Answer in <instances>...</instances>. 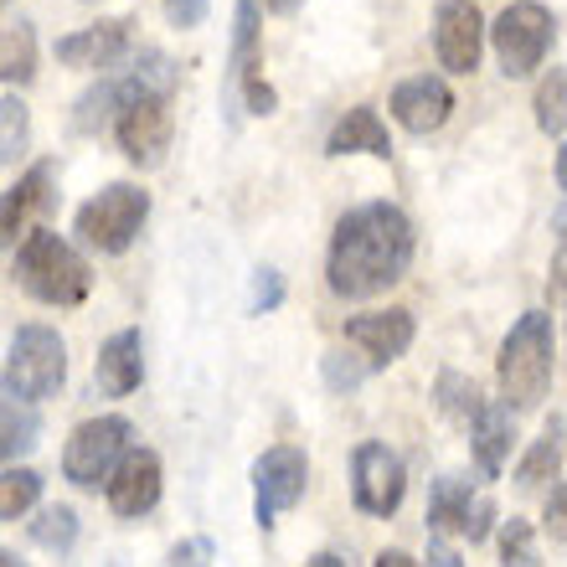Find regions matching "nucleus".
<instances>
[{"instance_id":"obj_1","label":"nucleus","mask_w":567,"mask_h":567,"mask_svg":"<svg viewBox=\"0 0 567 567\" xmlns=\"http://www.w3.org/2000/svg\"><path fill=\"white\" fill-rule=\"evenodd\" d=\"M419 248L413 217L398 202H361L336 223L326 254V284L341 299H372L408 274Z\"/></svg>"},{"instance_id":"obj_2","label":"nucleus","mask_w":567,"mask_h":567,"mask_svg":"<svg viewBox=\"0 0 567 567\" xmlns=\"http://www.w3.org/2000/svg\"><path fill=\"white\" fill-rule=\"evenodd\" d=\"M176 83H181L176 62L165 58L161 47H145V52H135L130 62H120L114 73H104L83 99H78L73 104V130L78 135H99V130H109L130 104L155 99V93H176Z\"/></svg>"},{"instance_id":"obj_3","label":"nucleus","mask_w":567,"mask_h":567,"mask_svg":"<svg viewBox=\"0 0 567 567\" xmlns=\"http://www.w3.org/2000/svg\"><path fill=\"white\" fill-rule=\"evenodd\" d=\"M495 382H501V403L511 413H532L542 408L547 388H553V315L526 310L501 341L495 357Z\"/></svg>"},{"instance_id":"obj_4","label":"nucleus","mask_w":567,"mask_h":567,"mask_svg":"<svg viewBox=\"0 0 567 567\" xmlns=\"http://www.w3.org/2000/svg\"><path fill=\"white\" fill-rule=\"evenodd\" d=\"M11 274L16 284L27 289L31 299H42V305H58V310H73L83 305L93 289V269L89 258L78 254L73 243L52 233V227H37L11 258Z\"/></svg>"},{"instance_id":"obj_5","label":"nucleus","mask_w":567,"mask_h":567,"mask_svg":"<svg viewBox=\"0 0 567 567\" xmlns=\"http://www.w3.org/2000/svg\"><path fill=\"white\" fill-rule=\"evenodd\" d=\"M274 109H279V93L264 78V11H258V0H238L233 52H227V73H223V114L227 124H238L243 114L269 120Z\"/></svg>"},{"instance_id":"obj_6","label":"nucleus","mask_w":567,"mask_h":567,"mask_svg":"<svg viewBox=\"0 0 567 567\" xmlns=\"http://www.w3.org/2000/svg\"><path fill=\"white\" fill-rule=\"evenodd\" d=\"M145 217H150V192L145 186H135V181H109L104 192L89 196V202L78 207L73 233H78L83 248H93V254L120 258V254L135 248Z\"/></svg>"},{"instance_id":"obj_7","label":"nucleus","mask_w":567,"mask_h":567,"mask_svg":"<svg viewBox=\"0 0 567 567\" xmlns=\"http://www.w3.org/2000/svg\"><path fill=\"white\" fill-rule=\"evenodd\" d=\"M135 454V423L124 413H99V419L78 423L62 444V480H73L78 491L109 485L114 470Z\"/></svg>"},{"instance_id":"obj_8","label":"nucleus","mask_w":567,"mask_h":567,"mask_svg":"<svg viewBox=\"0 0 567 567\" xmlns=\"http://www.w3.org/2000/svg\"><path fill=\"white\" fill-rule=\"evenodd\" d=\"M68 382V346L52 326H16L11 346H6V392L27 398V403H47L58 398Z\"/></svg>"},{"instance_id":"obj_9","label":"nucleus","mask_w":567,"mask_h":567,"mask_svg":"<svg viewBox=\"0 0 567 567\" xmlns=\"http://www.w3.org/2000/svg\"><path fill=\"white\" fill-rule=\"evenodd\" d=\"M557 42V16L542 6V0H516L506 11L495 16L491 27V47H495V62L506 78H532L547 62Z\"/></svg>"},{"instance_id":"obj_10","label":"nucleus","mask_w":567,"mask_h":567,"mask_svg":"<svg viewBox=\"0 0 567 567\" xmlns=\"http://www.w3.org/2000/svg\"><path fill=\"white\" fill-rule=\"evenodd\" d=\"M310 491V454L299 444H274L254 460V522L269 532L284 511H295Z\"/></svg>"},{"instance_id":"obj_11","label":"nucleus","mask_w":567,"mask_h":567,"mask_svg":"<svg viewBox=\"0 0 567 567\" xmlns=\"http://www.w3.org/2000/svg\"><path fill=\"white\" fill-rule=\"evenodd\" d=\"M403 495H408V470L398 460V449H388L382 439H367V444L351 449V501H357L361 516L388 522V516H398Z\"/></svg>"},{"instance_id":"obj_12","label":"nucleus","mask_w":567,"mask_h":567,"mask_svg":"<svg viewBox=\"0 0 567 567\" xmlns=\"http://www.w3.org/2000/svg\"><path fill=\"white\" fill-rule=\"evenodd\" d=\"M429 532H460L464 542H485L495 532V501L480 495L464 475H439L429 491Z\"/></svg>"},{"instance_id":"obj_13","label":"nucleus","mask_w":567,"mask_h":567,"mask_svg":"<svg viewBox=\"0 0 567 567\" xmlns=\"http://www.w3.org/2000/svg\"><path fill=\"white\" fill-rule=\"evenodd\" d=\"M114 135H120L124 161L140 165V171H155L165 165V150L176 135V109H171V93H155V99H140L114 120Z\"/></svg>"},{"instance_id":"obj_14","label":"nucleus","mask_w":567,"mask_h":567,"mask_svg":"<svg viewBox=\"0 0 567 567\" xmlns=\"http://www.w3.org/2000/svg\"><path fill=\"white\" fill-rule=\"evenodd\" d=\"M433 52L439 68L454 78H470L485 52V16L475 11V0H439L433 11Z\"/></svg>"},{"instance_id":"obj_15","label":"nucleus","mask_w":567,"mask_h":567,"mask_svg":"<svg viewBox=\"0 0 567 567\" xmlns=\"http://www.w3.org/2000/svg\"><path fill=\"white\" fill-rule=\"evenodd\" d=\"M130 42H135V21L130 16H109V21H93L83 31H68L58 37V62L62 68H89V73H114L124 58H130Z\"/></svg>"},{"instance_id":"obj_16","label":"nucleus","mask_w":567,"mask_h":567,"mask_svg":"<svg viewBox=\"0 0 567 567\" xmlns=\"http://www.w3.org/2000/svg\"><path fill=\"white\" fill-rule=\"evenodd\" d=\"M346 341L357 346L361 357H367V367H392V361L408 357V346H413V336H419V320H413V310H367V315H351L346 320Z\"/></svg>"},{"instance_id":"obj_17","label":"nucleus","mask_w":567,"mask_h":567,"mask_svg":"<svg viewBox=\"0 0 567 567\" xmlns=\"http://www.w3.org/2000/svg\"><path fill=\"white\" fill-rule=\"evenodd\" d=\"M388 114L403 124L408 135H433V130H444L449 114H454V89H449L439 73L403 78L388 99Z\"/></svg>"},{"instance_id":"obj_18","label":"nucleus","mask_w":567,"mask_h":567,"mask_svg":"<svg viewBox=\"0 0 567 567\" xmlns=\"http://www.w3.org/2000/svg\"><path fill=\"white\" fill-rule=\"evenodd\" d=\"M161 491H165V475H161V454H155V449H135V454L114 470V480L104 485L109 511L124 516V522L150 516V511L161 506Z\"/></svg>"},{"instance_id":"obj_19","label":"nucleus","mask_w":567,"mask_h":567,"mask_svg":"<svg viewBox=\"0 0 567 567\" xmlns=\"http://www.w3.org/2000/svg\"><path fill=\"white\" fill-rule=\"evenodd\" d=\"M52 202H58V165L37 161L27 176H16L11 192H6V207H0V233H6V243H11V248H21V243L37 233V227H31V217H37V212H47Z\"/></svg>"},{"instance_id":"obj_20","label":"nucleus","mask_w":567,"mask_h":567,"mask_svg":"<svg viewBox=\"0 0 567 567\" xmlns=\"http://www.w3.org/2000/svg\"><path fill=\"white\" fill-rule=\"evenodd\" d=\"M140 382H145V336L135 326H124L93 357V392L99 398H130V392H140Z\"/></svg>"},{"instance_id":"obj_21","label":"nucleus","mask_w":567,"mask_h":567,"mask_svg":"<svg viewBox=\"0 0 567 567\" xmlns=\"http://www.w3.org/2000/svg\"><path fill=\"white\" fill-rule=\"evenodd\" d=\"M326 155H330V161H341V155H372V161H392V135H388V124H382V114H377L372 104L346 109L341 120H336V130L326 135Z\"/></svg>"},{"instance_id":"obj_22","label":"nucleus","mask_w":567,"mask_h":567,"mask_svg":"<svg viewBox=\"0 0 567 567\" xmlns=\"http://www.w3.org/2000/svg\"><path fill=\"white\" fill-rule=\"evenodd\" d=\"M511 444H516V413L506 403H485L475 423H470V449H475V464L485 480H501L511 460Z\"/></svg>"},{"instance_id":"obj_23","label":"nucleus","mask_w":567,"mask_h":567,"mask_svg":"<svg viewBox=\"0 0 567 567\" xmlns=\"http://www.w3.org/2000/svg\"><path fill=\"white\" fill-rule=\"evenodd\" d=\"M563 464H567V423L557 419H547L542 423V433L532 439V449H526L522 460H516V491H542L547 480H557L563 475Z\"/></svg>"},{"instance_id":"obj_24","label":"nucleus","mask_w":567,"mask_h":567,"mask_svg":"<svg viewBox=\"0 0 567 567\" xmlns=\"http://www.w3.org/2000/svg\"><path fill=\"white\" fill-rule=\"evenodd\" d=\"M37 433H42L37 408H31L27 398H11V392H6V403H0V454H6V464L31 454V449H37Z\"/></svg>"},{"instance_id":"obj_25","label":"nucleus","mask_w":567,"mask_h":567,"mask_svg":"<svg viewBox=\"0 0 567 567\" xmlns=\"http://www.w3.org/2000/svg\"><path fill=\"white\" fill-rule=\"evenodd\" d=\"M433 398H439V413L454 423H470L485 413V398H480V382L464 372H439V382H433Z\"/></svg>"},{"instance_id":"obj_26","label":"nucleus","mask_w":567,"mask_h":567,"mask_svg":"<svg viewBox=\"0 0 567 567\" xmlns=\"http://www.w3.org/2000/svg\"><path fill=\"white\" fill-rule=\"evenodd\" d=\"M31 73H37V31L31 21H11L6 47H0V78H6V89H21L31 83Z\"/></svg>"},{"instance_id":"obj_27","label":"nucleus","mask_w":567,"mask_h":567,"mask_svg":"<svg viewBox=\"0 0 567 567\" xmlns=\"http://www.w3.org/2000/svg\"><path fill=\"white\" fill-rule=\"evenodd\" d=\"M537 130L547 140H567V68H553V73L537 83Z\"/></svg>"},{"instance_id":"obj_28","label":"nucleus","mask_w":567,"mask_h":567,"mask_svg":"<svg viewBox=\"0 0 567 567\" xmlns=\"http://www.w3.org/2000/svg\"><path fill=\"white\" fill-rule=\"evenodd\" d=\"M27 150H31V114L16 99V89H6V99H0V161L6 165L27 161Z\"/></svg>"},{"instance_id":"obj_29","label":"nucleus","mask_w":567,"mask_h":567,"mask_svg":"<svg viewBox=\"0 0 567 567\" xmlns=\"http://www.w3.org/2000/svg\"><path fill=\"white\" fill-rule=\"evenodd\" d=\"M37 501H42V475L27 470V464H6V475H0V516L16 522V516H27Z\"/></svg>"},{"instance_id":"obj_30","label":"nucleus","mask_w":567,"mask_h":567,"mask_svg":"<svg viewBox=\"0 0 567 567\" xmlns=\"http://www.w3.org/2000/svg\"><path fill=\"white\" fill-rule=\"evenodd\" d=\"M31 542L47 547V553H73L78 542V511L73 506H42L37 522H31Z\"/></svg>"},{"instance_id":"obj_31","label":"nucleus","mask_w":567,"mask_h":567,"mask_svg":"<svg viewBox=\"0 0 567 567\" xmlns=\"http://www.w3.org/2000/svg\"><path fill=\"white\" fill-rule=\"evenodd\" d=\"M495 542H501V567H537V532H532V522L526 516H511V522H501V532H495Z\"/></svg>"},{"instance_id":"obj_32","label":"nucleus","mask_w":567,"mask_h":567,"mask_svg":"<svg viewBox=\"0 0 567 567\" xmlns=\"http://www.w3.org/2000/svg\"><path fill=\"white\" fill-rule=\"evenodd\" d=\"M320 372H326V388L330 392H357L361 382H367V361H357V357H346V351H326L320 357Z\"/></svg>"},{"instance_id":"obj_33","label":"nucleus","mask_w":567,"mask_h":567,"mask_svg":"<svg viewBox=\"0 0 567 567\" xmlns=\"http://www.w3.org/2000/svg\"><path fill=\"white\" fill-rule=\"evenodd\" d=\"M557 243H553V264H547V299L553 305H567V207L553 217Z\"/></svg>"},{"instance_id":"obj_34","label":"nucleus","mask_w":567,"mask_h":567,"mask_svg":"<svg viewBox=\"0 0 567 567\" xmlns=\"http://www.w3.org/2000/svg\"><path fill=\"white\" fill-rule=\"evenodd\" d=\"M284 274L279 269H258L254 274V289H248V315H274L284 305Z\"/></svg>"},{"instance_id":"obj_35","label":"nucleus","mask_w":567,"mask_h":567,"mask_svg":"<svg viewBox=\"0 0 567 567\" xmlns=\"http://www.w3.org/2000/svg\"><path fill=\"white\" fill-rule=\"evenodd\" d=\"M212 563H217L212 537H186L171 547V557H165V567H212Z\"/></svg>"},{"instance_id":"obj_36","label":"nucleus","mask_w":567,"mask_h":567,"mask_svg":"<svg viewBox=\"0 0 567 567\" xmlns=\"http://www.w3.org/2000/svg\"><path fill=\"white\" fill-rule=\"evenodd\" d=\"M542 532L553 542H567V480H557L547 491V506H542Z\"/></svg>"},{"instance_id":"obj_37","label":"nucleus","mask_w":567,"mask_h":567,"mask_svg":"<svg viewBox=\"0 0 567 567\" xmlns=\"http://www.w3.org/2000/svg\"><path fill=\"white\" fill-rule=\"evenodd\" d=\"M165 6V21L176 31H192V27H202L207 21V11H212V0H161Z\"/></svg>"},{"instance_id":"obj_38","label":"nucleus","mask_w":567,"mask_h":567,"mask_svg":"<svg viewBox=\"0 0 567 567\" xmlns=\"http://www.w3.org/2000/svg\"><path fill=\"white\" fill-rule=\"evenodd\" d=\"M423 563H429V567H464V557L454 553L444 537H433V542H429V557H423Z\"/></svg>"},{"instance_id":"obj_39","label":"nucleus","mask_w":567,"mask_h":567,"mask_svg":"<svg viewBox=\"0 0 567 567\" xmlns=\"http://www.w3.org/2000/svg\"><path fill=\"white\" fill-rule=\"evenodd\" d=\"M372 567H423V563H419V557H408L403 547H388V553H377Z\"/></svg>"},{"instance_id":"obj_40","label":"nucleus","mask_w":567,"mask_h":567,"mask_svg":"<svg viewBox=\"0 0 567 567\" xmlns=\"http://www.w3.org/2000/svg\"><path fill=\"white\" fill-rule=\"evenodd\" d=\"M305 567H346V557H341V553H315Z\"/></svg>"},{"instance_id":"obj_41","label":"nucleus","mask_w":567,"mask_h":567,"mask_svg":"<svg viewBox=\"0 0 567 567\" xmlns=\"http://www.w3.org/2000/svg\"><path fill=\"white\" fill-rule=\"evenodd\" d=\"M264 6H269L274 16H295L299 6H305V0H264Z\"/></svg>"},{"instance_id":"obj_42","label":"nucleus","mask_w":567,"mask_h":567,"mask_svg":"<svg viewBox=\"0 0 567 567\" xmlns=\"http://www.w3.org/2000/svg\"><path fill=\"white\" fill-rule=\"evenodd\" d=\"M557 186L567 192V140H563V150H557Z\"/></svg>"},{"instance_id":"obj_43","label":"nucleus","mask_w":567,"mask_h":567,"mask_svg":"<svg viewBox=\"0 0 567 567\" xmlns=\"http://www.w3.org/2000/svg\"><path fill=\"white\" fill-rule=\"evenodd\" d=\"M0 567H27V563H21V557H16L11 547H6V553H0Z\"/></svg>"}]
</instances>
